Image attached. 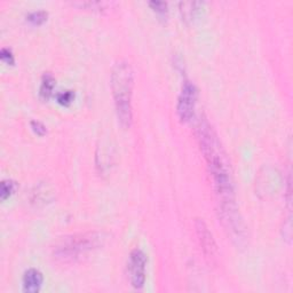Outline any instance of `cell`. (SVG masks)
I'll use <instances>...</instances> for the list:
<instances>
[{
  "label": "cell",
  "mask_w": 293,
  "mask_h": 293,
  "mask_svg": "<svg viewBox=\"0 0 293 293\" xmlns=\"http://www.w3.org/2000/svg\"><path fill=\"white\" fill-rule=\"evenodd\" d=\"M196 137L200 151L206 162L207 170L212 176V182L216 194L219 197V203L223 207L235 206L234 185L225 151L220 143L218 134L213 130L205 118L198 121L196 126Z\"/></svg>",
  "instance_id": "cell-1"
},
{
  "label": "cell",
  "mask_w": 293,
  "mask_h": 293,
  "mask_svg": "<svg viewBox=\"0 0 293 293\" xmlns=\"http://www.w3.org/2000/svg\"><path fill=\"white\" fill-rule=\"evenodd\" d=\"M133 70L126 61H118L111 71V88L118 121L123 127H131L133 122L132 91H133Z\"/></svg>",
  "instance_id": "cell-2"
},
{
  "label": "cell",
  "mask_w": 293,
  "mask_h": 293,
  "mask_svg": "<svg viewBox=\"0 0 293 293\" xmlns=\"http://www.w3.org/2000/svg\"><path fill=\"white\" fill-rule=\"evenodd\" d=\"M102 242V235L95 231L68 236L54 247V257L62 262H75L99 248Z\"/></svg>",
  "instance_id": "cell-3"
},
{
  "label": "cell",
  "mask_w": 293,
  "mask_h": 293,
  "mask_svg": "<svg viewBox=\"0 0 293 293\" xmlns=\"http://www.w3.org/2000/svg\"><path fill=\"white\" fill-rule=\"evenodd\" d=\"M146 268L147 257L142 251L134 248L130 254L128 261V275H130L131 284L134 289H142L146 283Z\"/></svg>",
  "instance_id": "cell-4"
},
{
  "label": "cell",
  "mask_w": 293,
  "mask_h": 293,
  "mask_svg": "<svg viewBox=\"0 0 293 293\" xmlns=\"http://www.w3.org/2000/svg\"><path fill=\"white\" fill-rule=\"evenodd\" d=\"M197 102V88L190 81H185L178 99V115L182 122L190 121Z\"/></svg>",
  "instance_id": "cell-5"
},
{
  "label": "cell",
  "mask_w": 293,
  "mask_h": 293,
  "mask_svg": "<svg viewBox=\"0 0 293 293\" xmlns=\"http://www.w3.org/2000/svg\"><path fill=\"white\" fill-rule=\"evenodd\" d=\"M195 228H196L198 239H200V247L203 248L204 254L207 258H216V244L214 242L213 236L211 234L209 228L203 220H196L195 222Z\"/></svg>",
  "instance_id": "cell-6"
},
{
  "label": "cell",
  "mask_w": 293,
  "mask_h": 293,
  "mask_svg": "<svg viewBox=\"0 0 293 293\" xmlns=\"http://www.w3.org/2000/svg\"><path fill=\"white\" fill-rule=\"evenodd\" d=\"M44 282L43 274L39 270L31 268L24 273L23 290L25 292L36 293L40 290Z\"/></svg>",
  "instance_id": "cell-7"
},
{
  "label": "cell",
  "mask_w": 293,
  "mask_h": 293,
  "mask_svg": "<svg viewBox=\"0 0 293 293\" xmlns=\"http://www.w3.org/2000/svg\"><path fill=\"white\" fill-rule=\"evenodd\" d=\"M201 5H203L201 2H196V1L181 2L180 12L185 20H193V18L196 16L197 13L200 12V7Z\"/></svg>",
  "instance_id": "cell-8"
},
{
  "label": "cell",
  "mask_w": 293,
  "mask_h": 293,
  "mask_svg": "<svg viewBox=\"0 0 293 293\" xmlns=\"http://www.w3.org/2000/svg\"><path fill=\"white\" fill-rule=\"evenodd\" d=\"M54 86H55L54 77L49 74L44 75L42 85H40V96L45 100L49 99V96L52 95L53 93V90H54Z\"/></svg>",
  "instance_id": "cell-9"
},
{
  "label": "cell",
  "mask_w": 293,
  "mask_h": 293,
  "mask_svg": "<svg viewBox=\"0 0 293 293\" xmlns=\"http://www.w3.org/2000/svg\"><path fill=\"white\" fill-rule=\"evenodd\" d=\"M16 189V184L12 180H4L1 182V190H0V196L1 200H6L11 195L14 193Z\"/></svg>",
  "instance_id": "cell-10"
},
{
  "label": "cell",
  "mask_w": 293,
  "mask_h": 293,
  "mask_svg": "<svg viewBox=\"0 0 293 293\" xmlns=\"http://www.w3.org/2000/svg\"><path fill=\"white\" fill-rule=\"evenodd\" d=\"M27 18H28V21L31 22L32 24L39 25V24H42L46 21L47 13L44 12V11H36V12L30 13V14L28 15Z\"/></svg>",
  "instance_id": "cell-11"
},
{
  "label": "cell",
  "mask_w": 293,
  "mask_h": 293,
  "mask_svg": "<svg viewBox=\"0 0 293 293\" xmlns=\"http://www.w3.org/2000/svg\"><path fill=\"white\" fill-rule=\"evenodd\" d=\"M81 7H87L90 9H97V11H102V9H107L108 6H110L109 2L106 1H85L80 2Z\"/></svg>",
  "instance_id": "cell-12"
},
{
  "label": "cell",
  "mask_w": 293,
  "mask_h": 293,
  "mask_svg": "<svg viewBox=\"0 0 293 293\" xmlns=\"http://www.w3.org/2000/svg\"><path fill=\"white\" fill-rule=\"evenodd\" d=\"M72 100H74V93H72L71 91H65V92L60 93L58 95L59 103H61L63 106L70 105Z\"/></svg>",
  "instance_id": "cell-13"
},
{
  "label": "cell",
  "mask_w": 293,
  "mask_h": 293,
  "mask_svg": "<svg viewBox=\"0 0 293 293\" xmlns=\"http://www.w3.org/2000/svg\"><path fill=\"white\" fill-rule=\"evenodd\" d=\"M0 59L2 60L5 63L7 64H14V55H13L12 50L9 48H1V52H0Z\"/></svg>",
  "instance_id": "cell-14"
},
{
  "label": "cell",
  "mask_w": 293,
  "mask_h": 293,
  "mask_svg": "<svg viewBox=\"0 0 293 293\" xmlns=\"http://www.w3.org/2000/svg\"><path fill=\"white\" fill-rule=\"evenodd\" d=\"M150 6L154 8V11L159 14H165L168 12V4L164 1H151Z\"/></svg>",
  "instance_id": "cell-15"
},
{
  "label": "cell",
  "mask_w": 293,
  "mask_h": 293,
  "mask_svg": "<svg viewBox=\"0 0 293 293\" xmlns=\"http://www.w3.org/2000/svg\"><path fill=\"white\" fill-rule=\"evenodd\" d=\"M31 126H32L33 131L36 132L37 134H39V135L45 134L46 128H45V126H44V125L42 124V123H39V122H32V123H31Z\"/></svg>",
  "instance_id": "cell-16"
}]
</instances>
